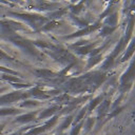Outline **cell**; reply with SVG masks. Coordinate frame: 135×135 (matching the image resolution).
Instances as JSON below:
<instances>
[{"label": "cell", "instance_id": "cell-1", "mask_svg": "<svg viewBox=\"0 0 135 135\" xmlns=\"http://www.w3.org/2000/svg\"><path fill=\"white\" fill-rule=\"evenodd\" d=\"M134 76H135V61L132 62V64L130 65L128 72L122 76V78H121V83H122V84L129 83V82L134 78Z\"/></svg>", "mask_w": 135, "mask_h": 135}, {"label": "cell", "instance_id": "cell-2", "mask_svg": "<svg viewBox=\"0 0 135 135\" xmlns=\"http://www.w3.org/2000/svg\"><path fill=\"white\" fill-rule=\"evenodd\" d=\"M25 95H21V94H18V93H11V94H7L3 97L0 98V102H12V101H16L18 99H20L21 97H24Z\"/></svg>", "mask_w": 135, "mask_h": 135}, {"label": "cell", "instance_id": "cell-3", "mask_svg": "<svg viewBox=\"0 0 135 135\" xmlns=\"http://www.w3.org/2000/svg\"><path fill=\"white\" fill-rule=\"evenodd\" d=\"M34 118V114H26V115H23L21 117H19L17 120L20 121V122H26V121H30Z\"/></svg>", "mask_w": 135, "mask_h": 135}, {"label": "cell", "instance_id": "cell-4", "mask_svg": "<svg viewBox=\"0 0 135 135\" xmlns=\"http://www.w3.org/2000/svg\"><path fill=\"white\" fill-rule=\"evenodd\" d=\"M17 110L15 109H3V110H0V115H5V114H14L16 113Z\"/></svg>", "mask_w": 135, "mask_h": 135}, {"label": "cell", "instance_id": "cell-5", "mask_svg": "<svg viewBox=\"0 0 135 135\" xmlns=\"http://www.w3.org/2000/svg\"><path fill=\"white\" fill-rule=\"evenodd\" d=\"M46 128H45V126L43 127V128H37V129H34L33 131H31V132H28V135H37L38 133H40V132H42V131H44Z\"/></svg>", "mask_w": 135, "mask_h": 135}, {"label": "cell", "instance_id": "cell-6", "mask_svg": "<svg viewBox=\"0 0 135 135\" xmlns=\"http://www.w3.org/2000/svg\"><path fill=\"white\" fill-rule=\"evenodd\" d=\"M55 111V108H52V109H49V111H45L41 114V117H44V116H49L50 114H52L53 112Z\"/></svg>", "mask_w": 135, "mask_h": 135}, {"label": "cell", "instance_id": "cell-7", "mask_svg": "<svg viewBox=\"0 0 135 135\" xmlns=\"http://www.w3.org/2000/svg\"><path fill=\"white\" fill-rule=\"evenodd\" d=\"M80 127H81V126H78L77 128H75V129H74V130L72 131V133H71V135H75V134H77V132L79 131V129H80Z\"/></svg>", "mask_w": 135, "mask_h": 135}, {"label": "cell", "instance_id": "cell-8", "mask_svg": "<svg viewBox=\"0 0 135 135\" xmlns=\"http://www.w3.org/2000/svg\"><path fill=\"white\" fill-rule=\"evenodd\" d=\"M70 122H71V118H70L69 120H66V121H65V122H64V123L62 124V129H63V128H65V126H68V124H69Z\"/></svg>", "mask_w": 135, "mask_h": 135}]
</instances>
